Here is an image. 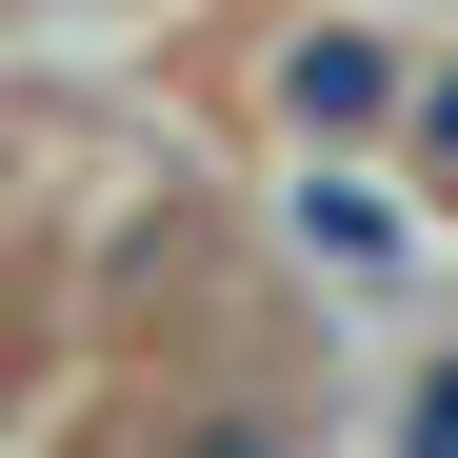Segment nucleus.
<instances>
[{"instance_id":"1","label":"nucleus","mask_w":458,"mask_h":458,"mask_svg":"<svg viewBox=\"0 0 458 458\" xmlns=\"http://www.w3.org/2000/svg\"><path fill=\"white\" fill-rule=\"evenodd\" d=\"M399 100H419V81H399V60H378L359 21H339V40H299V120H319V140H359V120H399Z\"/></svg>"},{"instance_id":"2","label":"nucleus","mask_w":458,"mask_h":458,"mask_svg":"<svg viewBox=\"0 0 458 458\" xmlns=\"http://www.w3.org/2000/svg\"><path fill=\"white\" fill-rule=\"evenodd\" d=\"M299 259L378 279V259H399V199H378V180H299Z\"/></svg>"},{"instance_id":"3","label":"nucleus","mask_w":458,"mask_h":458,"mask_svg":"<svg viewBox=\"0 0 458 458\" xmlns=\"http://www.w3.org/2000/svg\"><path fill=\"white\" fill-rule=\"evenodd\" d=\"M399 140H419V160H438V180H458V60H438V81H419V100H399Z\"/></svg>"},{"instance_id":"4","label":"nucleus","mask_w":458,"mask_h":458,"mask_svg":"<svg viewBox=\"0 0 458 458\" xmlns=\"http://www.w3.org/2000/svg\"><path fill=\"white\" fill-rule=\"evenodd\" d=\"M399 458H458V359H438L419 399H399Z\"/></svg>"},{"instance_id":"5","label":"nucleus","mask_w":458,"mask_h":458,"mask_svg":"<svg viewBox=\"0 0 458 458\" xmlns=\"http://www.w3.org/2000/svg\"><path fill=\"white\" fill-rule=\"evenodd\" d=\"M180 458H299V438H279V419H199Z\"/></svg>"}]
</instances>
